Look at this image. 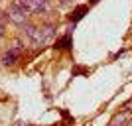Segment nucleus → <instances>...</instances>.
I'll use <instances>...</instances> for the list:
<instances>
[{"label": "nucleus", "instance_id": "1", "mask_svg": "<svg viewBox=\"0 0 132 126\" xmlns=\"http://www.w3.org/2000/svg\"><path fill=\"white\" fill-rule=\"evenodd\" d=\"M12 4L20 6L28 14H36V16H42L47 12V6H50V0H12Z\"/></svg>", "mask_w": 132, "mask_h": 126}, {"label": "nucleus", "instance_id": "2", "mask_svg": "<svg viewBox=\"0 0 132 126\" xmlns=\"http://www.w3.org/2000/svg\"><path fill=\"white\" fill-rule=\"evenodd\" d=\"M8 18H10L14 24H18V26H26V24H28V18H30V14H28L24 8H20V6L10 4V8H8Z\"/></svg>", "mask_w": 132, "mask_h": 126}, {"label": "nucleus", "instance_id": "3", "mask_svg": "<svg viewBox=\"0 0 132 126\" xmlns=\"http://www.w3.org/2000/svg\"><path fill=\"white\" fill-rule=\"evenodd\" d=\"M22 32L34 45H44V39H42V32H39V26H34V24L28 22L26 26H22Z\"/></svg>", "mask_w": 132, "mask_h": 126}, {"label": "nucleus", "instance_id": "4", "mask_svg": "<svg viewBox=\"0 0 132 126\" xmlns=\"http://www.w3.org/2000/svg\"><path fill=\"white\" fill-rule=\"evenodd\" d=\"M20 55H22V44H14V47L4 53V57H2V65H6V67L14 65V63L20 59Z\"/></svg>", "mask_w": 132, "mask_h": 126}, {"label": "nucleus", "instance_id": "5", "mask_svg": "<svg viewBox=\"0 0 132 126\" xmlns=\"http://www.w3.org/2000/svg\"><path fill=\"white\" fill-rule=\"evenodd\" d=\"M39 32H42L44 44H47V41L55 36V26H53V24H44V26H39Z\"/></svg>", "mask_w": 132, "mask_h": 126}, {"label": "nucleus", "instance_id": "6", "mask_svg": "<svg viewBox=\"0 0 132 126\" xmlns=\"http://www.w3.org/2000/svg\"><path fill=\"white\" fill-rule=\"evenodd\" d=\"M87 12H89V6H85V4H83V6H77V8L73 10V14L69 16V20L75 24V22H79V20H81V18L87 14Z\"/></svg>", "mask_w": 132, "mask_h": 126}, {"label": "nucleus", "instance_id": "7", "mask_svg": "<svg viewBox=\"0 0 132 126\" xmlns=\"http://www.w3.org/2000/svg\"><path fill=\"white\" fill-rule=\"evenodd\" d=\"M55 47H57V49H69V47H71V33H65L61 39H57Z\"/></svg>", "mask_w": 132, "mask_h": 126}, {"label": "nucleus", "instance_id": "8", "mask_svg": "<svg viewBox=\"0 0 132 126\" xmlns=\"http://www.w3.org/2000/svg\"><path fill=\"white\" fill-rule=\"evenodd\" d=\"M69 2H73V0H59V4H61V6H65V4H69Z\"/></svg>", "mask_w": 132, "mask_h": 126}, {"label": "nucleus", "instance_id": "9", "mask_svg": "<svg viewBox=\"0 0 132 126\" xmlns=\"http://www.w3.org/2000/svg\"><path fill=\"white\" fill-rule=\"evenodd\" d=\"M2 33H4V30H2V24H0V38H2Z\"/></svg>", "mask_w": 132, "mask_h": 126}, {"label": "nucleus", "instance_id": "10", "mask_svg": "<svg viewBox=\"0 0 132 126\" xmlns=\"http://www.w3.org/2000/svg\"><path fill=\"white\" fill-rule=\"evenodd\" d=\"M128 126H132V120H130V122H128Z\"/></svg>", "mask_w": 132, "mask_h": 126}]
</instances>
